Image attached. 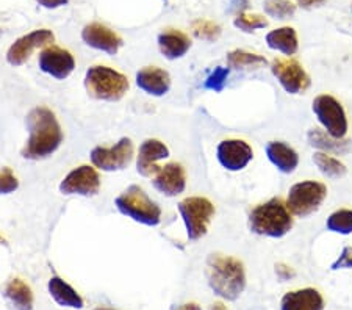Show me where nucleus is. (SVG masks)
I'll use <instances>...</instances> for the list:
<instances>
[{
	"label": "nucleus",
	"mask_w": 352,
	"mask_h": 310,
	"mask_svg": "<svg viewBox=\"0 0 352 310\" xmlns=\"http://www.w3.org/2000/svg\"><path fill=\"white\" fill-rule=\"evenodd\" d=\"M136 85L152 96H163L169 91L171 87V78L166 71L160 67H144L136 74Z\"/></svg>",
	"instance_id": "6ab92c4d"
},
{
	"label": "nucleus",
	"mask_w": 352,
	"mask_h": 310,
	"mask_svg": "<svg viewBox=\"0 0 352 310\" xmlns=\"http://www.w3.org/2000/svg\"><path fill=\"white\" fill-rule=\"evenodd\" d=\"M309 144L311 148L320 149V152H346L349 149V141L337 140L329 135L327 132H322L320 129H311L307 133Z\"/></svg>",
	"instance_id": "b1692460"
},
{
	"label": "nucleus",
	"mask_w": 352,
	"mask_h": 310,
	"mask_svg": "<svg viewBox=\"0 0 352 310\" xmlns=\"http://www.w3.org/2000/svg\"><path fill=\"white\" fill-rule=\"evenodd\" d=\"M180 217L184 219L188 239L196 241L207 234L208 224L214 215V207L207 197H186L179 204Z\"/></svg>",
	"instance_id": "0eeeda50"
},
{
	"label": "nucleus",
	"mask_w": 352,
	"mask_h": 310,
	"mask_svg": "<svg viewBox=\"0 0 352 310\" xmlns=\"http://www.w3.org/2000/svg\"><path fill=\"white\" fill-rule=\"evenodd\" d=\"M332 272H338V269H352V246H346L340 254L337 261L331 265Z\"/></svg>",
	"instance_id": "72a5a7b5"
},
{
	"label": "nucleus",
	"mask_w": 352,
	"mask_h": 310,
	"mask_svg": "<svg viewBox=\"0 0 352 310\" xmlns=\"http://www.w3.org/2000/svg\"><path fill=\"white\" fill-rule=\"evenodd\" d=\"M169 151L162 141L158 140H146L141 144L138 152V162H136V169L141 176L151 177L160 171V166H157L158 160L166 159Z\"/></svg>",
	"instance_id": "dca6fc26"
},
{
	"label": "nucleus",
	"mask_w": 352,
	"mask_h": 310,
	"mask_svg": "<svg viewBox=\"0 0 352 310\" xmlns=\"http://www.w3.org/2000/svg\"><path fill=\"white\" fill-rule=\"evenodd\" d=\"M327 230L340 235H351L352 234V210L349 208H342V210L333 212L326 221Z\"/></svg>",
	"instance_id": "cd10ccee"
},
{
	"label": "nucleus",
	"mask_w": 352,
	"mask_h": 310,
	"mask_svg": "<svg viewBox=\"0 0 352 310\" xmlns=\"http://www.w3.org/2000/svg\"><path fill=\"white\" fill-rule=\"evenodd\" d=\"M227 77H229V67H217L204 83V88L212 89L214 93L223 91Z\"/></svg>",
	"instance_id": "2f4dec72"
},
{
	"label": "nucleus",
	"mask_w": 352,
	"mask_h": 310,
	"mask_svg": "<svg viewBox=\"0 0 352 310\" xmlns=\"http://www.w3.org/2000/svg\"><path fill=\"white\" fill-rule=\"evenodd\" d=\"M179 310H201V307H199L195 302H188V304H184V306H182Z\"/></svg>",
	"instance_id": "58836bf2"
},
{
	"label": "nucleus",
	"mask_w": 352,
	"mask_h": 310,
	"mask_svg": "<svg viewBox=\"0 0 352 310\" xmlns=\"http://www.w3.org/2000/svg\"><path fill=\"white\" fill-rule=\"evenodd\" d=\"M99 310H111V309H99Z\"/></svg>",
	"instance_id": "a19ab883"
},
{
	"label": "nucleus",
	"mask_w": 352,
	"mask_h": 310,
	"mask_svg": "<svg viewBox=\"0 0 352 310\" xmlns=\"http://www.w3.org/2000/svg\"><path fill=\"white\" fill-rule=\"evenodd\" d=\"M7 296L18 310H32L33 307L32 290L24 280L21 279L11 280L7 285Z\"/></svg>",
	"instance_id": "393cba45"
},
{
	"label": "nucleus",
	"mask_w": 352,
	"mask_h": 310,
	"mask_svg": "<svg viewBox=\"0 0 352 310\" xmlns=\"http://www.w3.org/2000/svg\"><path fill=\"white\" fill-rule=\"evenodd\" d=\"M82 39L89 47L102 50V52L110 55H115L119 47L122 46V39L115 32L110 30L109 27L98 24V22H93V24L83 28Z\"/></svg>",
	"instance_id": "2eb2a0df"
},
{
	"label": "nucleus",
	"mask_w": 352,
	"mask_h": 310,
	"mask_svg": "<svg viewBox=\"0 0 352 310\" xmlns=\"http://www.w3.org/2000/svg\"><path fill=\"white\" fill-rule=\"evenodd\" d=\"M265 13L272 16L276 19L292 18L296 11V5L289 0H265Z\"/></svg>",
	"instance_id": "c85d7f7f"
},
{
	"label": "nucleus",
	"mask_w": 352,
	"mask_h": 310,
	"mask_svg": "<svg viewBox=\"0 0 352 310\" xmlns=\"http://www.w3.org/2000/svg\"><path fill=\"white\" fill-rule=\"evenodd\" d=\"M18 187L19 182L13 171H11L10 168H3L2 171H0V195L13 193L14 190H18Z\"/></svg>",
	"instance_id": "473e14b6"
},
{
	"label": "nucleus",
	"mask_w": 352,
	"mask_h": 310,
	"mask_svg": "<svg viewBox=\"0 0 352 310\" xmlns=\"http://www.w3.org/2000/svg\"><path fill=\"white\" fill-rule=\"evenodd\" d=\"M314 163L320 169L321 174H324L326 177L331 179H342L343 176H346V171H348L342 162L326 154V152H315Z\"/></svg>",
	"instance_id": "bb28decb"
},
{
	"label": "nucleus",
	"mask_w": 352,
	"mask_h": 310,
	"mask_svg": "<svg viewBox=\"0 0 352 310\" xmlns=\"http://www.w3.org/2000/svg\"><path fill=\"white\" fill-rule=\"evenodd\" d=\"M311 110H314L316 120L324 129V132L337 140H344L349 129L348 116H346L343 105L333 96H316L314 104H311Z\"/></svg>",
	"instance_id": "6e6552de"
},
{
	"label": "nucleus",
	"mask_w": 352,
	"mask_h": 310,
	"mask_svg": "<svg viewBox=\"0 0 352 310\" xmlns=\"http://www.w3.org/2000/svg\"><path fill=\"white\" fill-rule=\"evenodd\" d=\"M252 148L243 140H224L218 144L217 159L227 171H241L251 163Z\"/></svg>",
	"instance_id": "9b49d317"
},
{
	"label": "nucleus",
	"mask_w": 352,
	"mask_h": 310,
	"mask_svg": "<svg viewBox=\"0 0 352 310\" xmlns=\"http://www.w3.org/2000/svg\"><path fill=\"white\" fill-rule=\"evenodd\" d=\"M158 47L168 60L182 58L191 47L190 38L179 30H168L158 36Z\"/></svg>",
	"instance_id": "412c9836"
},
{
	"label": "nucleus",
	"mask_w": 352,
	"mask_h": 310,
	"mask_svg": "<svg viewBox=\"0 0 352 310\" xmlns=\"http://www.w3.org/2000/svg\"><path fill=\"white\" fill-rule=\"evenodd\" d=\"M49 291L54 300L63 307L82 309L83 300L78 293L72 289L69 284H66L63 279L52 278L49 280Z\"/></svg>",
	"instance_id": "5701e85b"
},
{
	"label": "nucleus",
	"mask_w": 352,
	"mask_h": 310,
	"mask_svg": "<svg viewBox=\"0 0 352 310\" xmlns=\"http://www.w3.org/2000/svg\"><path fill=\"white\" fill-rule=\"evenodd\" d=\"M227 65L232 69H257V67L266 65V58L258 54L236 49L227 55Z\"/></svg>",
	"instance_id": "a878e982"
},
{
	"label": "nucleus",
	"mask_w": 352,
	"mask_h": 310,
	"mask_svg": "<svg viewBox=\"0 0 352 310\" xmlns=\"http://www.w3.org/2000/svg\"><path fill=\"white\" fill-rule=\"evenodd\" d=\"M52 41H54V33L50 30H45V28L28 33V35L19 38L18 41L8 49V54H7L8 63L11 66L24 65L25 61L32 56L33 50L38 47H43L45 44Z\"/></svg>",
	"instance_id": "ddd939ff"
},
{
	"label": "nucleus",
	"mask_w": 352,
	"mask_h": 310,
	"mask_svg": "<svg viewBox=\"0 0 352 310\" xmlns=\"http://www.w3.org/2000/svg\"><path fill=\"white\" fill-rule=\"evenodd\" d=\"M154 185L160 193L166 196H177L184 193L186 187L185 169L179 163H169L157 173Z\"/></svg>",
	"instance_id": "f3484780"
},
{
	"label": "nucleus",
	"mask_w": 352,
	"mask_h": 310,
	"mask_svg": "<svg viewBox=\"0 0 352 310\" xmlns=\"http://www.w3.org/2000/svg\"><path fill=\"white\" fill-rule=\"evenodd\" d=\"M234 25L243 32L251 33L258 30V28L268 27V21L258 14H238L234 21Z\"/></svg>",
	"instance_id": "7c9ffc66"
},
{
	"label": "nucleus",
	"mask_w": 352,
	"mask_h": 310,
	"mask_svg": "<svg viewBox=\"0 0 352 310\" xmlns=\"http://www.w3.org/2000/svg\"><path fill=\"white\" fill-rule=\"evenodd\" d=\"M85 88L91 98L99 100H119L129 89L126 76L107 66L89 67L85 76Z\"/></svg>",
	"instance_id": "20e7f679"
},
{
	"label": "nucleus",
	"mask_w": 352,
	"mask_h": 310,
	"mask_svg": "<svg viewBox=\"0 0 352 310\" xmlns=\"http://www.w3.org/2000/svg\"><path fill=\"white\" fill-rule=\"evenodd\" d=\"M210 310H227V307L224 306L223 302H214V304H212V307H210Z\"/></svg>",
	"instance_id": "ea45409f"
},
{
	"label": "nucleus",
	"mask_w": 352,
	"mask_h": 310,
	"mask_svg": "<svg viewBox=\"0 0 352 310\" xmlns=\"http://www.w3.org/2000/svg\"><path fill=\"white\" fill-rule=\"evenodd\" d=\"M276 273H277V276H279L282 280H288L289 278H293V276H294L293 269L289 268V267H287V265H283V263L276 265Z\"/></svg>",
	"instance_id": "f704fd0d"
},
{
	"label": "nucleus",
	"mask_w": 352,
	"mask_h": 310,
	"mask_svg": "<svg viewBox=\"0 0 352 310\" xmlns=\"http://www.w3.org/2000/svg\"><path fill=\"white\" fill-rule=\"evenodd\" d=\"M271 72L288 94H299L310 87V77L296 60L276 58L271 63Z\"/></svg>",
	"instance_id": "1a4fd4ad"
},
{
	"label": "nucleus",
	"mask_w": 352,
	"mask_h": 310,
	"mask_svg": "<svg viewBox=\"0 0 352 310\" xmlns=\"http://www.w3.org/2000/svg\"><path fill=\"white\" fill-rule=\"evenodd\" d=\"M280 310H324V300L315 289L293 290L283 295Z\"/></svg>",
	"instance_id": "a211bd4d"
},
{
	"label": "nucleus",
	"mask_w": 352,
	"mask_h": 310,
	"mask_svg": "<svg viewBox=\"0 0 352 310\" xmlns=\"http://www.w3.org/2000/svg\"><path fill=\"white\" fill-rule=\"evenodd\" d=\"M116 207L119 212L135 219L136 223L146 225H157L162 219V210L143 188L132 185L121 196L116 197Z\"/></svg>",
	"instance_id": "39448f33"
},
{
	"label": "nucleus",
	"mask_w": 352,
	"mask_h": 310,
	"mask_svg": "<svg viewBox=\"0 0 352 310\" xmlns=\"http://www.w3.org/2000/svg\"><path fill=\"white\" fill-rule=\"evenodd\" d=\"M249 228L257 235L282 239L293 228V215L288 210L287 202H283L280 197H272L251 212Z\"/></svg>",
	"instance_id": "7ed1b4c3"
},
{
	"label": "nucleus",
	"mask_w": 352,
	"mask_h": 310,
	"mask_svg": "<svg viewBox=\"0 0 352 310\" xmlns=\"http://www.w3.org/2000/svg\"><path fill=\"white\" fill-rule=\"evenodd\" d=\"M266 157L280 173L292 174L299 165V155L293 148L282 141H271L266 146Z\"/></svg>",
	"instance_id": "aec40b11"
},
{
	"label": "nucleus",
	"mask_w": 352,
	"mask_h": 310,
	"mask_svg": "<svg viewBox=\"0 0 352 310\" xmlns=\"http://www.w3.org/2000/svg\"><path fill=\"white\" fill-rule=\"evenodd\" d=\"M100 188L99 174L91 166H78L67 174L60 184V191L65 195L93 196Z\"/></svg>",
	"instance_id": "f8f14e48"
},
{
	"label": "nucleus",
	"mask_w": 352,
	"mask_h": 310,
	"mask_svg": "<svg viewBox=\"0 0 352 310\" xmlns=\"http://www.w3.org/2000/svg\"><path fill=\"white\" fill-rule=\"evenodd\" d=\"M232 5H234L232 8L238 10V11H240V14H241V11L249 7V2H248V0H232Z\"/></svg>",
	"instance_id": "4c0bfd02"
},
{
	"label": "nucleus",
	"mask_w": 352,
	"mask_h": 310,
	"mask_svg": "<svg viewBox=\"0 0 352 310\" xmlns=\"http://www.w3.org/2000/svg\"><path fill=\"white\" fill-rule=\"evenodd\" d=\"M192 33L199 39H206V41H217L221 36V27L214 24L212 21L199 19L192 22Z\"/></svg>",
	"instance_id": "c756f323"
},
{
	"label": "nucleus",
	"mask_w": 352,
	"mask_h": 310,
	"mask_svg": "<svg viewBox=\"0 0 352 310\" xmlns=\"http://www.w3.org/2000/svg\"><path fill=\"white\" fill-rule=\"evenodd\" d=\"M326 0H298V3L300 5V7L304 8H310V7H318V5L324 3Z\"/></svg>",
	"instance_id": "e433bc0d"
},
{
	"label": "nucleus",
	"mask_w": 352,
	"mask_h": 310,
	"mask_svg": "<svg viewBox=\"0 0 352 310\" xmlns=\"http://www.w3.org/2000/svg\"><path fill=\"white\" fill-rule=\"evenodd\" d=\"M133 155V144L129 138H122L113 148L98 146L91 152V162L102 171H118L126 168Z\"/></svg>",
	"instance_id": "9d476101"
},
{
	"label": "nucleus",
	"mask_w": 352,
	"mask_h": 310,
	"mask_svg": "<svg viewBox=\"0 0 352 310\" xmlns=\"http://www.w3.org/2000/svg\"><path fill=\"white\" fill-rule=\"evenodd\" d=\"M266 44L272 50H277V52H282L283 55L292 56L298 52L299 47L296 30L292 27L276 28V30H272L266 35Z\"/></svg>",
	"instance_id": "4be33fe9"
},
{
	"label": "nucleus",
	"mask_w": 352,
	"mask_h": 310,
	"mask_svg": "<svg viewBox=\"0 0 352 310\" xmlns=\"http://www.w3.org/2000/svg\"><path fill=\"white\" fill-rule=\"evenodd\" d=\"M38 63L39 69L45 72V74L58 78V80H65L66 77H69L74 67H76V61H74L71 52L56 46L44 49L39 54Z\"/></svg>",
	"instance_id": "4468645a"
},
{
	"label": "nucleus",
	"mask_w": 352,
	"mask_h": 310,
	"mask_svg": "<svg viewBox=\"0 0 352 310\" xmlns=\"http://www.w3.org/2000/svg\"><path fill=\"white\" fill-rule=\"evenodd\" d=\"M327 196V187L316 180H302L288 191L287 207L292 215L305 218L321 207Z\"/></svg>",
	"instance_id": "423d86ee"
},
{
	"label": "nucleus",
	"mask_w": 352,
	"mask_h": 310,
	"mask_svg": "<svg viewBox=\"0 0 352 310\" xmlns=\"http://www.w3.org/2000/svg\"><path fill=\"white\" fill-rule=\"evenodd\" d=\"M39 5H43L44 8H58L67 3V0H36Z\"/></svg>",
	"instance_id": "c9c22d12"
},
{
	"label": "nucleus",
	"mask_w": 352,
	"mask_h": 310,
	"mask_svg": "<svg viewBox=\"0 0 352 310\" xmlns=\"http://www.w3.org/2000/svg\"><path fill=\"white\" fill-rule=\"evenodd\" d=\"M208 285L218 296L235 301L246 287L244 267L235 257L212 254L207 261Z\"/></svg>",
	"instance_id": "f03ea898"
},
{
	"label": "nucleus",
	"mask_w": 352,
	"mask_h": 310,
	"mask_svg": "<svg viewBox=\"0 0 352 310\" xmlns=\"http://www.w3.org/2000/svg\"><path fill=\"white\" fill-rule=\"evenodd\" d=\"M27 127L30 137L27 140L25 148L22 149V157L25 159H45L52 155L63 141V132L58 121L52 110L45 107H36L28 113Z\"/></svg>",
	"instance_id": "f257e3e1"
}]
</instances>
